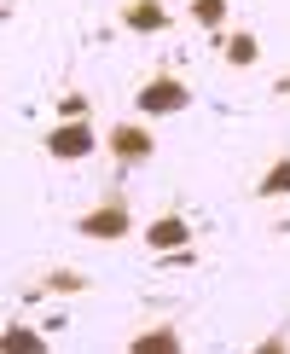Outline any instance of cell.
<instances>
[{"label": "cell", "mask_w": 290, "mask_h": 354, "mask_svg": "<svg viewBox=\"0 0 290 354\" xmlns=\"http://www.w3.org/2000/svg\"><path fill=\"white\" fill-rule=\"evenodd\" d=\"M76 232H81V239H93V244H116V239L134 232V209H128L122 192H110V198H99L93 209L76 221Z\"/></svg>", "instance_id": "cell-1"}, {"label": "cell", "mask_w": 290, "mask_h": 354, "mask_svg": "<svg viewBox=\"0 0 290 354\" xmlns=\"http://www.w3.org/2000/svg\"><path fill=\"white\" fill-rule=\"evenodd\" d=\"M47 290H52V297H81V290H87V273H76V268H52V273H47Z\"/></svg>", "instance_id": "cell-11"}, {"label": "cell", "mask_w": 290, "mask_h": 354, "mask_svg": "<svg viewBox=\"0 0 290 354\" xmlns=\"http://www.w3.org/2000/svg\"><path fill=\"white\" fill-rule=\"evenodd\" d=\"M58 111H64V116H87V99L81 93H64V105H58Z\"/></svg>", "instance_id": "cell-13"}, {"label": "cell", "mask_w": 290, "mask_h": 354, "mask_svg": "<svg viewBox=\"0 0 290 354\" xmlns=\"http://www.w3.org/2000/svg\"><path fill=\"white\" fill-rule=\"evenodd\" d=\"M221 58L244 70V64H255V58H261V41L250 35V29H238V35H226V41H221Z\"/></svg>", "instance_id": "cell-7"}, {"label": "cell", "mask_w": 290, "mask_h": 354, "mask_svg": "<svg viewBox=\"0 0 290 354\" xmlns=\"http://www.w3.org/2000/svg\"><path fill=\"white\" fill-rule=\"evenodd\" d=\"M134 99H139L145 116H180L186 105H192V87H186L180 76H168V70H157V76H145V87Z\"/></svg>", "instance_id": "cell-3"}, {"label": "cell", "mask_w": 290, "mask_h": 354, "mask_svg": "<svg viewBox=\"0 0 290 354\" xmlns=\"http://www.w3.org/2000/svg\"><path fill=\"white\" fill-rule=\"evenodd\" d=\"M255 198H290V157H273L267 174L255 180Z\"/></svg>", "instance_id": "cell-8"}, {"label": "cell", "mask_w": 290, "mask_h": 354, "mask_svg": "<svg viewBox=\"0 0 290 354\" xmlns=\"http://www.w3.org/2000/svg\"><path fill=\"white\" fill-rule=\"evenodd\" d=\"M122 29H134V35H163L168 6L163 0H122Z\"/></svg>", "instance_id": "cell-6"}, {"label": "cell", "mask_w": 290, "mask_h": 354, "mask_svg": "<svg viewBox=\"0 0 290 354\" xmlns=\"http://www.w3.org/2000/svg\"><path fill=\"white\" fill-rule=\"evenodd\" d=\"M226 6H232V0H192V24H197V29H209V35H221Z\"/></svg>", "instance_id": "cell-10"}, {"label": "cell", "mask_w": 290, "mask_h": 354, "mask_svg": "<svg viewBox=\"0 0 290 354\" xmlns=\"http://www.w3.org/2000/svg\"><path fill=\"white\" fill-rule=\"evenodd\" d=\"M145 244L157 250V256H163V250H180V244H192V221H186L180 209H163L151 221V227H145Z\"/></svg>", "instance_id": "cell-5"}, {"label": "cell", "mask_w": 290, "mask_h": 354, "mask_svg": "<svg viewBox=\"0 0 290 354\" xmlns=\"http://www.w3.org/2000/svg\"><path fill=\"white\" fill-rule=\"evenodd\" d=\"M105 151L116 157V169H139V163H151L157 140H151L145 122H110L105 128Z\"/></svg>", "instance_id": "cell-4"}, {"label": "cell", "mask_w": 290, "mask_h": 354, "mask_svg": "<svg viewBox=\"0 0 290 354\" xmlns=\"http://www.w3.org/2000/svg\"><path fill=\"white\" fill-rule=\"evenodd\" d=\"M47 337L41 331H23V326H12V331H0V354H35Z\"/></svg>", "instance_id": "cell-12"}, {"label": "cell", "mask_w": 290, "mask_h": 354, "mask_svg": "<svg viewBox=\"0 0 290 354\" xmlns=\"http://www.w3.org/2000/svg\"><path fill=\"white\" fill-rule=\"evenodd\" d=\"M47 157L52 163H81V157H93L99 151V128L87 122V116H64V122H52L47 128Z\"/></svg>", "instance_id": "cell-2"}, {"label": "cell", "mask_w": 290, "mask_h": 354, "mask_svg": "<svg viewBox=\"0 0 290 354\" xmlns=\"http://www.w3.org/2000/svg\"><path fill=\"white\" fill-rule=\"evenodd\" d=\"M128 348H134V354H174V348H180V331H174V326L139 331V337H134V343H128Z\"/></svg>", "instance_id": "cell-9"}]
</instances>
